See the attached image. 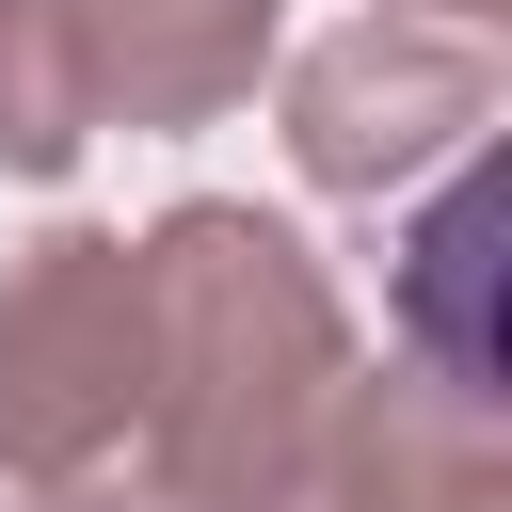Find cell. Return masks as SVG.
I'll return each mask as SVG.
<instances>
[{
  "mask_svg": "<svg viewBox=\"0 0 512 512\" xmlns=\"http://www.w3.org/2000/svg\"><path fill=\"white\" fill-rule=\"evenodd\" d=\"M144 464L176 512H288L320 464V416L352 384L336 288L288 224L192 192L144 240Z\"/></svg>",
  "mask_w": 512,
  "mask_h": 512,
  "instance_id": "1",
  "label": "cell"
},
{
  "mask_svg": "<svg viewBox=\"0 0 512 512\" xmlns=\"http://www.w3.org/2000/svg\"><path fill=\"white\" fill-rule=\"evenodd\" d=\"M144 432V256L112 224H48L0 272V480L80 496Z\"/></svg>",
  "mask_w": 512,
  "mask_h": 512,
  "instance_id": "2",
  "label": "cell"
},
{
  "mask_svg": "<svg viewBox=\"0 0 512 512\" xmlns=\"http://www.w3.org/2000/svg\"><path fill=\"white\" fill-rule=\"evenodd\" d=\"M480 112H496V64L448 16H352L288 64V160L320 192H400L416 160L480 144Z\"/></svg>",
  "mask_w": 512,
  "mask_h": 512,
  "instance_id": "3",
  "label": "cell"
},
{
  "mask_svg": "<svg viewBox=\"0 0 512 512\" xmlns=\"http://www.w3.org/2000/svg\"><path fill=\"white\" fill-rule=\"evenodd\" d=\"M80 48H96V128H192L256 80L272 48V0H80Z\"/></svg>",
  "mask_w": 512,
  "mask_h": 512,
  "instance_id": "4",
  "label": "cell"
},
{
  "mask_svg": "<svg viewBox=\"0 0 512 512\" xmlns=\"http://www.w3.org/2000/svg\"><path fill=\"white\" fill-rule=\"evenodd\" d=\"M96 144V48H80V0H0V160L16 176H64Z\"/></svg>",
  "mask_w": 512,
  "mask_h": 512,
  "instance_id": "5",
  "label": "cell"
},
{
  "mask_svg": "<svg viewBox=\"0 0 512 512\" xmlns=\"http://www.w3.org/2000/svg\"><path fill=\"white\" fill-rule=\"evenodd\" d=\"M480 240H496V192H480V160H464L448 208H432V240H416V256H432V272H416V320H432V384H448V400H480V368H496V352H480Z\"/></svg>",
  "mask_w": 512,
  "mask_h": 512,
  "instance_id": "6",
  "label": "cell"
},
{
  "mask_svg": "<svg viewBox=\"0 0 512 512\" xmlns=\"http://www.w3.org/2000/svg\"><path fill=\"white\" fill-rule=\"evenodd\" d=\"M384 16H448V32H480V16H496V0H384Z\"/></svg>",
  "mask_w": 512,
  "mask_h": 512,
  "instance_id": "7",
  "label": "cell"
},
{
  "mask_svg": "<svg viewBox=\"0 0 512 512\" xmlns=\"http://www.w3.org/2000/svg\"><path fill=\"white\" fill-rule=\"evenodd\" d=\"M16 512H128V496H96V480H80V496H16Z\"/></svg>",
  "mask_w": 512,
  "mask_h": 512,
  "instance_id": "8",
  "label": "cell"
}]
</instances>
